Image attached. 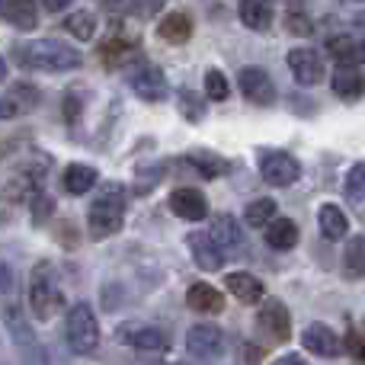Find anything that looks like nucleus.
<instances>
[{
  "mask_svg": "<svg viewBox=\"0 0 365 365\" xmlns=\"http://www.w3.org/2000/svg\"><path fill=\"white\" fill-rule=\"evenodd\" d=\"M125 208H128V192L119 182L103 186V192L93 199L87 212V231L93 240H106L125 225Z\"/></svg>",
  "mask_w": 365,
  "mask_h": 365,
  "instance_id": "nucleus-1",
  "label": "nucleus"
},
{
  "mask_svg": "<svg viewBox=\"0 0 365 365\" xmlns=\"http://www.w3.org/2000/svg\"><path fill=\"white\" fill-rule=\"evenodd\" d=\"M16 61L29 71H55V74H61V71H77L83 58L77 48L58 42V38H38V42L19 45Z\"/></svg>",
  "mask_w": 365,
  "mask_h": 365,
  "instance_id": "nucleus-2",
  "label": "nucleus"
},
{
  "mask_svg": "<svg viewBox=\"0 0 365 365\" xmlns=\"http://www.w3.org/2000/svg\"><path fill=\"white\" fill-rule=\"evenodd\" d=\"M29 308H32V317H38V321H51L64 308L61 276H58V269L48 259L36 263L29 272Z\"/></svg>",
  "mask_w": 365,
  "mask_h": 365,
  "instance_id": "nucleus-3",
  "label": "nucleus"
},
{
  "mask_svg": "<svg viewBox=\"0 0 365 365\" xmlns=\"http://www.w3.org/2000/svg\"><path fill=\"white\" fill-rule=\"evenodd\" d=\"M4 324H6V330H10V340H13V346H16L23 365H48L45 346L38 343V336L32 334L29 321H26L23 308H19L16 302H6L4 304Z\"/></svg>",
  "mask_w": 365,
  "mask_h": 365,
  "instance_id": "nucleus-4",
  "label": "nucleus"
},
{
  "mask_svg": "<svg viewBox=\"0 0 365 365\" xmlns=\"http://www.w3.org/2000/svg\"><path fill=\"white\" fill-rule=\"evenodd\" d=\"M68 346L77 356H90L100 346V321L90 311V304H74L68 311Z\"/></svg>",
  "mask_w": 365,
  "mask_h": 365,
  "instance_id": "nucleus-5",
  "label": "nucleus"
},
{
  "mask_svg": "<svg viewBox=\"0 0 365 365\" xmlns=\"http://www.w3.org/2000/svg\"><path fill=\"white\" fill-rule=\"evenodd\" d=\"M257 167H259V177L269 182V186H292V182L302 177V164L285 151H263Z\"/></svg>",
  "mask_w": 365,
  "mask_h": 365,
  "instance_id": "nucleus-6",
  "label": "nucleus"
},
{
  "mask_svg": "<svg viewBox=\"0 0 365 365\" xmlns=\"http://www.w3.org/2000/svg\"><path fill=\"white\" fill-rule=\"evenodd\" d=\"M138 51H141V38L125 29H115L113 36L100 45V58L106 68H125L128 61L138 58Z\"/></svg>",
  "mask_w": 365,
  "mask_h": 365,
  "instance_id": "nucleus-7",
  "label": "nucleus"
},
{
  "mask_svg": "<svg viewBox=\"0 0 365 365\" xmlns=\"http://www.w3.org/2000/svg\"><path fill=\"white\" fill-rule=\"evenodd\" d=\"M257 327L263 330L272 343H285L292 336V314H289V308H285L279 298H269V302L259 308V314H257Z\"/></svg>",
  "mask_w": 365,
  "mask_h": 365,
  "instance_id": "nucleus-8",
  "label": "nucleus"
},
{
  "mask_svg": "<svg viewBox=\"0 0 365 365\" xmlns=\"http://www.w3.org/2000/svg\"><path fill=\"white\" fill-rule=\"evenodd\" d=\"M119 340L125 346H135L141 353H164L170 346L167 334L160 327H151V324H122L119 327Z\"/></svg>",
  "mask_w": 365,
  "mask_h": 365,
  "instance_id": "nucleus-9",
  "label": "nucleus"
},
{
  "mask_svg": "<svg viewBox=\"0 0 365 365\" xmlns=\"http://www.w3.org/2000/svg\"><path fill=\"white\" fill-rule=\"evenodd\" d=\"M240 93L253 103V106H272L276 103V83L263 68H244L237 74Z\"/></svg>",
  "mask_w": 365,
  "mask_h": 365,
  "instance_id": "nucleus-10",
  "label": "nucleus"
},
{
  "mask_svg": "<svg viewBox=\"0 0 365 365\" xmlns=\"http://www.w3.org/2000/svg\"><path fill=\"white\" fill-rule=\"evenodd\" d=\"M302 343L308 353L321 356V359H336L343 353V340L336 330H330L327 324H308L302 334Z\"/></svg>",
  "mask_w": 365,
  "mask_h": 365,
  "instance_id": "nucleus-11",
  "label": "nucleus"
},
{
  "mask_svg": "<svg viewBox=\"0 0 365 365\" xmlns=\"http://www.w3.org/2000/svg\"><path fill=\"white\" fill-rule=\"evenodd\" d=\"M186 346L195 359H218L221 349H225V334L212 324H195L186 336Z\"/></svg>",
  "mask_w": 365,
  "mask_h": 365,
  "instance_id": "nucleus-12",
  "label": "nucleus"
},
{
  "mask_svg": "<svg viewBox=\"0 0 365 365\" xmlns=\"http://www.w3.org/2000/svg\"><path fill=\"white\" fill-rule=\"evenodd\" d=\"M132 90L145 103H160L167 96V77L158 64H141L132 71Z\"/></svg>",
  "mask_w": 365,
  "mask_h": 365,
  "instance_id": "nucleus-13",
  "label": "nucleus"
},
{
  "mask_svg": "<svg viewBox=\"0 0 365 365\" xmlns=\"http://www.w3.org/2000/svg\"><path fill=\"white\" fill-rule=\"evenodd\" d=\"M170 212L182 221H202L208 215V199L202 189L180 186L170 192Z\"/></svg>",
  "mask_w": 365,
  "mask_h": 365,
  "instance_id": "nucleus-14",
  "label": "nucleus"
},
{
  "mask_svg": "<svg viewBox=\"0 0 365 365\" xmlns=\"http://www.w3.org/2000/svg\"><path fill=\"white\" fill-rule=\"evenodd\" d=\"M285 61H289L292 74H295V81L302 83V87L321 83V77H324V61H321V55H317L314 48H292Z\"/></svg>",
  "mask_w": 365,
  "mask_h": 365,
  "instance_id": "nucleus-15",
  "label": "nucleus"
},
{
  "mask_svg": "<svg viewBox=\"0 0 365 365\" xmlns=\"http://www.w3.org/2000/svg\"><path fill=\"white\" fill-rule=\"evenodd\" d=\"M327 51L340 68H359L365 64V42L353 32H343V36H330L327 38Z\"/></svg>",
  "mask_w": 365,
  "mask_h": 365,
  "instance_id": "nucleus-16",
  "label": "nucleus"
},
{
  "mask_svg": "<svg viewBox=\"0 0 365 365\" xmlns=\"http://www.w3.org/2000/svg\"><path fill=\"white\" fill-rule=\"evenodd\" d=\"M186 247L192 250V259H195V266L199 269H205V272H215V269H221L225 266V250H218V247L212 244V237L208 234H189L186 237Z\"/></svg>",
  "mask_w": 365,
  "mask_h": 365,
  "instance_id": "nucleus-17",
  "label": "nucleus"
},
{
  "mask_svg": "<svg viewBox=\"0 0 365 365\" xmlns=\"http://www.w3.org/2000/svg\"><path fill=\"white\" fill-rule=\"evenodd\" d=\"M186 304L199 314H221L225 311V295L208 282H192L186 292Z\"/></svg>",
  "mask_w": 365,
  "mask_h": 365,
  "instance_id": "nucleus-18",
  "label": "nucleus"
},
{
  "mask_svg": "<svg viewBox=\"0 0 365 365\" xmlns=\"http://www.w3.org/2000/svg\"><path fill=\"white\" fill-rule=\"evenodd\" d=\"M208 237H212V244L218 250H237L244 244V231H240L237 218H231V215H218L212 221V227H208Z\"/></svg>",
  "mask_w": 365,
  "mask_h": 365,
  "instance_id": "nucleus-19",
  "label": "nucleus"
},
{
  "mask_svg": "<svg viewBox=\"0 0 365 365\" xmlns=\"http://www.w3.org/2000/svg\"><path fill=\"white\" fill-rule=\"evenodd\" d=\"M96 180H100L96 167L71 164V167H64V173H61V189L64 192H71V195H83V192H90V189L96 186Z\"/></svg>",
  "mask_w": 365,
  "mask_h": 365,
  "instance_id": "nucleus-20",
  "label": "nucleus"
},
{
  "mask_svg": "<svg viewBox=\"0 0 365 365\" xmlns=\"http://www.w3.org/2000/svg\"><path fill=\"white\" fill-rule=\"evenodd\" d=\"M330 87H334V93L340 96V100L353 103L365 93V77L356 68H336L334 77H330Z\"/></svg>",
  "mask_w": 365,
  "mask_h": 365,
  "instance_id": "nucleus-21",
  "label": "nucleus"
},
{
  "mask_svg": "<svg viewBox=\"0 0 365 365\" xmlns=\"http://www.w3.org/2000/svg\"><path fill=\"white\" fill-rule=\"evenodd\" d=\"M158 36L164 38V42H170V45L189 42V36H192V19H189L186 13H180V10L167 13V16H160V23H158Z\"/></svg>",
  "mask_w": 365,
  "mask_h": 365,
  "instance_id": "nucleus-22",
  "label": "nucleus"
},
{
  "mask_svg": "<svg viewBox=\"0 0 365 365\" xmlns=\"http://www.w3.org/2000/svg\"><path fill=\"white\" fill-rule=\"evenodd\" d=\"M317 225H321V234L327 240H343L349 231V221L346 215H343L340 205H334V202H324L321 212H317Z\"/></svg>",
  "mask_w": 365,
  "mask_h": 365,
  "instance_id": "nucleus-23",
  "label": "nucleus"
},
{
  "mask_svg": "<svg viewBox=\"0 0 365 365\" xmlns=\"http://www.w3.org/2000/svg\"><path fill=\"white\" fill-rule=\"evenodd\" d=\"M225 285H227V292H231L237 302H244V304H253V302H259L263 298V282H259L257 276H250V272H231V276L225 279Z\"/></svg>",
  "mask_w": 365,
  "mask_h": 365,
  "instance_id": "nucleus-24",
  "label": "nucleus"
},
{
  "mask_svg": "<svg viewBox=\"0 0 365 365\" xmlns=\"http://www.w3.org/2000/svg\"><path fill=\"white\" fill-rule=\"evenodd\" d=\"M0 16L6 19V23L13 26V29H36V19H38V10L32 0H13V4H4V10H0Z\"/></svg>",
  "mask_w": 365,
  "mask_h": 365,
  "instance_id": "nucleus-25",
  "label": "nucleus"
},
{
  "mask_svg": "<svg viewBox=\"0 0 365 365\" xmlns=\"http://www.w3.org/2000/svg\"><path fill=\"white\" fill-rule=\"evenodd\" d=\"M266 244L272 250H292L298 244V225L292 218H276L266 227Z\"/></svg>",
  "mask_w": 365,
  "mask_h": 365,
  "instance_id": "nucleus-26",
  "label": "nucleus"
},
{
  "mask_svg": "<svg viewBox=\"0 0 365 365\" xmlns=\"http://www.w3.org/2000/svg\"><path fill=\"white\" fill-rule=\"evenodd\" d=\"M240 23L253 32H266L272 26V6L269 4H259V0H244L240 4Z\"/></svg>",
  "mask_w": 365,
  "mask_h": 365,
  "instance_id": "nucleus-27",
  "label": "nucleus"
},
{
  "mask_svg": "<svg viewBox=\"0 0 365 365\" xmlns=\"http://www.w3.org/2000/svg\"><path fill=\"white\" fill-rule=\"evenodd\" d=\"M343 272L346 279H362L365 276V234H356L346 244V253H343Z\"/></svg>",
  "mask_w": 365,
  "mask_h": 365,
  "instance_id": "nucleus-28",
  "label": "nucleus"
},
{
  "mask_svg": "<svg viewBox=\"0 0 365 365\" xmlns=\"http://www.w3.org/2000/svg\"><path fill=\"white\" fill-rule=\"evenodd\" d=\"M64 29L74 38H81V42H90L96 36V16L90 10H74L64 16Z\"/></svg>",
  "mask_w": 365,
  "mask_h": 365,
  "instance_id": "nucleus-29",
  "label": "nucleus"
},
{
  "mask_svg": "<svg viewBox=\"0 0 365 365\" xmlns=\"http://www.w3.org/2000/svg\"><path fill=\"white\" fill-rule=\"evenodd\" d=\"M276 212H279V205L272 199H253L244 212V221L250 227H269L276 221Z\"/></svg>",
  "mask_w": 365,
  "mask_h": 365,
  "instance_id": "nucleus-30",
  "label": "nucleus"
},
{
  "mask_svg": "<svg viewBox=\"0 0 365 365\" xmlns=\"http://www.w3.org/2000/svg\"><path fill=\"white\" fill-rule=\"evenodd\" d=\"M189 164H192L205 180H215V177H221V173L231 170L227 160H221L218 154H208V151H192L189 154Z\"/></svg>",
  "mask_w": 365,
  "mask_h": 365,
  "instance_id": "nucleus-31",
  "label": "nucleus"
},
{
  "mask_svg": "<svg viewBox=\"0 0 365 365\" xmlns=\"http://www.w3.org/2000/svg\"><path fill=\"white\" fill-rule=\"evenodd\" d=\"M205 96L215 103H225L227 96H231V83H227L225 71H218V68L205 71Z\"/></svg>",
  "mask_w": 365,
  "mask_h": 365,
  "instance_id": "nucleus-32",
  "label": "nucleus"
},
{
  "mask_svg": "<svg viewBox=\"0 0 365 365\" xmlns=\"http://www.w3.org/2000/svg\"><path fill=\"white\" fill-rule=\"evenodd\" d=\"M180 113H182V119H189V122H199L202 115H205V103H202V96L195 93V90H180Z\"/></svg>",
  "mask_w": 365,
  "mask_h": 365,
  "instance_id": "nucleus-33",
  "label": "nucleus"
},
{
  "mask_svg": "<svg viewBox=\"0 0 365 365\" xmlns=\"http://www.w3.org/2000/svg\"><path fill=\"white\" fill-rule=\"evenodd\" d=\"M346 199L349 202H365V160L356 164L346 173Z\"/></svg>",
  "mask_w": 365,
  "mask_h": 365,
  "instance_id": "nucleus-34",
  "label": "nucleus"
},
{
  "mask_svg": "<svg viewBox=\"0 0 365 365\" xmlns=\"http://www.w3.org/2000/svg\"><path fill=\"white\" fill-rule=\"evenodd\" d=\"M349 356H353L359 365H365V330L362 327H349L346 330V343H343Z\"/></svg>",
  "mask_w": 365,
  "mask_h": 365,
  "instance_id": "nucleus-35",
  "label": "nucleus"
},
{
  "mask_svg": "<svg viewBox=\"0 0 365 365\" xmlns=\"http://www.w3.org/2000/svg\"><path fill=\"white\" fill-rule=\"evenodd\" d=\"M285 26H289V32L292 36H311L314 32V23H311V16L308 13H302V10H289L285 13Z\"/></svg>",
  "mask_w": 365,
  "mask_h": 365,
  "instance_id": "nucleus-36",
  "label": "nucleus"
},
{
  "mask_svg": "<svg viewBox=\"0 0 365 365\" xmlns=\"http://www.w3.org/2000/svg\"><path fill=\"white\" fill-rule=\"evenodd\" d=\"M81 109H83V103H81V96H77V93H68V96H64L61 113H64V119H68L71 125H77V122H81Z\"/></svg>",
  "mask_w": 365,
  "mask_h": 365,
  "instance_id": "nucleus-37",
  "label": "nucleus"
},
{
  "mask_svg": "<svg viewBox=\"0 0 365 365\" xmlns=\"http://www.w3.org/2000/svg\"><path fill=\"white\" fill-rule=\"evenodd\" d=\"M48 215H51V199L48 195H42V192L32 195V218L42 221V218H48Z\"/></svg>",
  "mask_w": 365,
  "mask_h": 365,
  "instance_id": "nucleus-38",
  "label": "nucleus"
},
{
  "mask_svg": "<svg viewBox=\"0 0 365 365\" xmlns=\"http://www.w3.org/2000/svg\"><path fill=\"white\" fill-rule=\"evenodd\" d=\"M10 292H13V276H10V269L0 263V295H10Z\"/></svg>",
  "mask_w": 365,
  "mask_h": 365,
  "instance_id": "nucleus-39",
  "label": "nucleus"
},
{
  "mask_svg": "<svg viewBox=\"0 0 365 365\" xmlns=\"http://www.w3.org/2000/svg\"><path fill=\"white\" fill-rule=\"evenodd\" d=\"M276 365H308L302 359V356H295V353H289V356H279L276 359Z\"/></svg>",
  "mask_w": 365,
  "mask_h": 365,
  "instance_id": "nucleus-40",
  "label": "nucleus"
},
{
  "mask_svg": "<svg viewBox=\"0 0 365 365\" xmlns=\"http://www.w3.org/2000/svg\"><path fill=\"white\" fill-rule=\"evenodd\" d=\"M19 109L13 106V103H6V100H0V119H10V115H16Z\"/></svg>",
  "mask_w": 365,
  "mask_h": 365,
  "instance_id": "nucleus-41",
  "label": "nucleus"
},
{
  "mask_svg": "<svg viewBox=\"0 0 365 365\" xmlns=\"http://www.w3.org/2000/svg\"><path fill=\"white\" fill-rule=\"evenodd\" d=\"M4 74H6V64H4V58H0V81H4Z\"/></svg>",
  "mask_w": 365,
  "mask_h": 365,
  "instance_id": "nucleus-42",
  "label": "nucleus"
}]
</instances>
